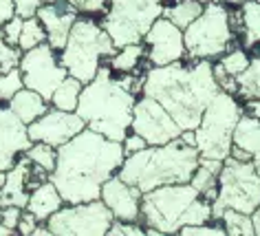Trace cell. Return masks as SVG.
<instances>
[{"label": "cell", "instance_id": "obj_15", "mask_svg": "<svg viewBox=\"0 0 260 236\" xmlns=\"http://www.w3.org/2000/svg\"><path fill=\"white\" fill-rule=\"evenodd\" d=\"M84 128H86V122L82 120L77 110H62L51 106L42 117L29 124L27 133L31 141H44L60 148L75 135H80Z\"/></svg>", "mask_w": 260, "mask_h": 236}, {"label": "cell", "instance_id": "obj_29", "mask_svg": "<svg viewBox=\"0 0 260 236\" xmlns=\"http://www.w3.org/2000/svg\"><path fill=\"white\" fill-rule=\"evenodd\" d=\"M216 221H220V225L230 236H256L251 214L238 212V210H223Z\"/></svg>", "mask_w": 260, "mask_h": 236}, {"label": "cell", "instance_id": "obj_11", "mask_svg": "<svg viewBox=\"0 0 260 236\" xmlns=\"http://www.w3.org/2000/svg\"><path fill=\"white\" fill-rule=\"evenodd\" d=\"M113 212L102 199L86 203H64L49 216L47 225L53 236H106Z\"/></svg>", "mask_w": 260, "mask_h": 236}, {"label": "cell", "instance_id": "obj_34", "mask_svg": "<svg viewBox=\"0 0 260 236\" xmlns=\"http://www.w3.org/2000/svg\"><path fill=\"white\" fill-rule=\"evenodd\" d=\"M24 51L20 47H11V44L5 40V34L0 29V73H7L14 67H20V57Z\"/></svg>", "mask_w": 260, "mask_h": 236}, {"label": "cell", "instance_id": "obj_36", "mask_svg": "<svg viewBox=\"0 0 260 236\" xmlns=\"http://www.w3.org/2000/svg\"><path fill=\"white\" fill-rule=\"evenodd\" d=\"M179 234H183V236H223L227 232L218 221V223H214V225H207V223H201V225H185V227L179 229Z\"/></svg>", "mask_w": 260, "mask_h": 236}, {"label": "cell", "instance_id": "obj_24", "mask_svg": "<svg viewBox=\"0 0 260 236\" xmlns=\"http://www.w3.org/2000/svg\"><path fill=\"white\" fill-rule=\"evenodd\" d=\"M203 9H205V5L199 3V0H174V3L164 7V16L170 18L177 27H181L185 31L201 14H203Z\"/></svg>", "mask_w": 260, "mask_h": 236}, {"label": "cell", "instance_id": "obj_48", "mask_svg": "<svg viewBox=\"0 0 260 236\" xmlns=\"http://www.w3.org/2000/svg\"><path fill=\"white\" fill-rule=\"evenodd\" d=\"M5 181H7V170H0V188L5 186Z\"/></svg>", "mask_w": 260, "mask_h": 236}, {"label": "cell", "instance_id": "obj_26", "mask_svg": "<svg viewBox=\"0 0 260 236\" xmlns=\"http://www.w3.org/2000/svg\"><path fill=\"white\" fill-rule=\"evenodd\" d=\"M238 93L236 97L243 100H260V53L251 55L249 67L236 77Z\"/></svg>", "mask_w": 260, "mask_h": 236}, {"label": "cell", "instance_id": "obj_52", "mask_svg": "<svg viewBox=\"0 0 260 236\" xmlns=\"http://www.w3.org/2000/svg\"><path fill=\"white\" fill-rule=\"evenodd\" d=\"M258 3H260V0H258Z\"/></svg>", "mask_w": 260, "mask_h": 236}, {"label": "cell", "instance_id": "obj_1", "mask_svg": "<svg viewBox=\"0 0 260 236\" xmlns=\"http://www.w3.org/2000/svg\"><path fill=\"white\" fill-rule=\"evenodd\" d=\"M126 159L123 141H115L84 128L57 148V163L49 179L60 190L64 203H86L102 199V186L117 174Z\"/></svg>", "mask_w": 260, "mask_h": 236}, {"label": "cell", "instance_id": "obj_46", "mask_svg": "<svg viewBox=\"0 0 260 236\" xmlns=\"http://www.w3.org/2000/svg\"><path fill=\"white\" fill-rule=\"evenodd\" d=\"M11 234H16V232H14V229H9V227L3 223V219H0V236H11Z\"/></svg>", "mask_w": 260, "mask_h": 236}, {"label": "cell", "instance_id": "obj_37", "mask_svg": "<svg viewBox=\"0 0 260 236\" xmlns=\"http://www.w3.org/2000/svg\"><path fill=\"white\" fill-rule=\"evenodd\" d=\"M22 24H24V18L22 16H11L7 22L3 24V34H5V40H7L11 47H18V42H20V34H22Z\"/></svg>", "mask_w": 260, "mask_h": 236}, {"label": "cell", "instance_id": "obj_45", "mask_svg": "<svg viewBox=\"0 0 260 236\" xmlns=\"http://www.w3.org/2000/svg\"><path fill=\"white\" fill-rule=\"evenodd\" d=\"M251 216H253V227H256V234L260 236V205H258V210Z\"/></svg>", "mask_w": 260, "mask_h": 236}, {"label": "cell", "instance_id": "obj_23", "mask_svg": "<svg viewBox=\"0 0 260 236\" xmlns=\"http://www.w3.org/2000/svg\"><path fill=\"white\" fill-rule=\"evenodd\" d=\"M232 146H238L243 148L245 153H249L251 157L260 153V120L253 117L249 113L240 115V120L234 128V137H232Z\"/></svg>", "mask_w": 260, "mask_h": 236}, {"label": "cell", "instance_id": "obj_42", "mask_svg": "<svg viewBox=\"0 0 260 236\" xmlns=\"http://www.w3.org/2000/svg\"><path fill=\"white\" fill-rule=\"evenodd\" d=\"M108 5L110 0H84L80 5V14H86V16H104L108 11Z\"/></svg>", "mask_w": 260, "mask_h": 236}, {"label": "cell", "instance_id": "obj_25", "mask_svg": "<svg viewBox=\"0 0 260 236\" xmlns=\"http://www.w3.org/2000/svg\"><path fill=\"white\" fill-rule=\"evenodd\" d=\"M82 88H84L82 80H77V77H73V75H67L60 86L55 88L53 97H51V106L62 108V110H77Z\"/></svg>", "mask_w": 260, "mask_h": 236}, {"label": "cell", "instance_id": "obj_44", "mask_svg": "<svg viewBox=\"0 0 260 236\" xmlns=\"http://www.w3.org/2000/svg\"><path fill=\"white\" fill-rule=\"evenodd\" d=\"M11 16H16L14 9V0H0V27L9 20Z\"/></svg>", "mask_w": 260, "mask_h": 236}, {"label": "cell", "instance_id": "obj_17", "mask_svg": "<svg viewBox=\"0 0 260 236\" xmlns=\"http://www.w3.org/2000/svg\"><path fill=\"white\" fill-rule=\"evenodd\" d=\"M31 146L27 124H22L11 113L9 104L0 102V170L14 168L18 157Z\"/></svg>", "mask_w": 260, "mask_h": 236}, {"label": "cell", "instance_id": "obj_20", "mask_svg": "<svg viewBox=\"0 0 260 236\" xmlns=\"http://www.w3.org/2000/svg\"><path fill=\"white\" fill-rule=\"evenodd\" d=\"M64 205V199L60 194V190L55 188V183L47 179L42 181L38 188L31 190L29 194V203L24 210H29V212L36 214V219L40 223H47L51 214H55L57 210H60Z\"/></svg>", "mask_w": 260, "mask_h": 236}, {"label": "cell", "instance_id": "obj_38", "mask_svg": "<svg viewBox=\"0 0 260 236\" xmlns=\"http://www.w3.org/2000/svg\"><path fill=\"white\" fill-rule=\"evenodd\" d=\"M214 77H216L220 91H227V93H234V95L238 93V82H236V77L227 73L220 62H214Z\"/></svg>", "mask_w": 260, "mask_h": 236}, {"label": "cell", "instance_id": "obj_3", "mask_svg": "<svg viewBox=\"0 0 260 236\" xmlns=\"http://www.w3.org/2000/svg\"><path fill=\"white\" fill-rule=\"evenodd\" d=\"M144 77L146 73H117L110 64H102L93 80L84 84L77 104V113L86 122V128L115 141L126 139L133 126L137 93H144Z\"/></svg>", "mask_w": 260, "mask_h": 236}, {"label": "cell", "instance_id": "obj_7", "mask_svg": "<svg viewBox=\"0 0 260 236\" xmlns=\"http://www.w3.org/2000/svg\"><path fill=\"white\" fill-rule=\"evenodd\" d=\"M243 115V104L238 97L227 91L214 97L207 104L203 117H201L199 126L194 128V137H197V148L203 159H220L225 161L232 153V137L234 128Z\"/></svg>", "mask_w": 260, "mask_h": 236}, {"label": "cell", "instance_id": "obj_10", "mask_svg": "<svg viewBox=\"0 0 260 236\" xmlns=\"http://www.w3.org/2000/svg\"><path fill=\"white\" fill-rule=\"evenodd\" d=\"M166 5L161 0H110L108 11L102 16V27L113 38L115 47L144 42V36L164 16Z\"/></svg>", "mask_w": 260, "mask_h": 236}, {"label": "cell", "instance_id": "obj_35", "mask_svg": "<svg viewBox=\"0 0 260 236\" xmlns=\"http://www.w3.org/2000/svg\"><path fill=\"white\" fill-rule=\"evenodd\" d=\"M146 227L139 221H121V219H113L108 227V236H144Z\"/></svg>", "mask_w": 260, "mask_h": 236}, {"label": "cell", "instance_id": "obj_2", "mask_svg": "<svg viewBox=\"0 0 260 236\" xmlns=\"http://www.w3.org/2000/svg\"><path fill=\"white\" fill-rule=\"evenodd\" d=\"M220 93L212 60L185 55L168 67H150L144 77V95L157 100L183 130H194L207 104Z\"/></svg>", "mask_w": 260, "mask_h": 236}, {"label": "cell", "instance_id": "obj_18", "mask_svg": "<svg viewBox=\"0 0 260 236\" xmlns=\"http://www.w3.org/2000/svg\"><path fill=\"white\" fill-rule=\"evenodd\" d=\"M141 196L144 192L133 186V183L123 181L119 174H113L102 186V201L113 212L115 219L121 221H139L141 219Z\"/></svg>", "mask_w": 260, "mask_h": 236}, {"label": "cell", "instance_id": "obj_5", "mask_svg": "<svg viewBox=\"0 0 260 236\" xmlns=\"http://www.w3.org/2000/svg\"><path fill=\"white\" fill-rule=\"evenodd\" d=\"M214 219L212 201L192 183L161 186L141 196V225L152 227L159 234H179L185 225H201Z\"/></svg>", "mask_w": 260, "mask_h": 236}, {"label": "cell", "instance_id": "obj_50", "mask_svg": "<svg viewBox=\"0 0 260 236\" xmlns=\"http://www.w3.org/2000/svg\"><path fill=\"white\" fill-rule=\"evenodd\" d=\"M71 3H73V5H77V7H80V5L84 3V0H71Z\"/></svg>", "mask_w": 260, "mask_h": 236}, {"label": "cell", "instance_id": "obj_43", "mask_svg": "<svg viewBox=\"0 0 260 236\" xmlns=\"http://www.w3.org/2000/svg\"><path fill=\"white\" fill-rule=\"evenodd\" d=\"M40 225V221L36 219L34 212H29V210H22V216H20V223H18V234H34L36 227Z\"/></svg>", "mask_w": 260, "mask_h": 236}, {"label": "cell", "instance_id": "obj_41", "mask_svg": "<svg viewBox=\"0 0 260 236\" xmlns=\"http://www.w3.org/2000/svg\"><path fill=\"white\" fill-rule=\"evenodd\" d=\"M148 146H150V143H148L139 133H135V130H130V133L126 135V139H123V150H126V155L139 153V150H144Z\"/></svg>", "mask_w": 260, "mask_h": 236}, {"label": "cell", "instance_id": "obj_39", "mask_svg": "<svg viewBox=\"0 0 260 236\" xmlns=\"http://www.w3.org/2000/svg\"><path fill=\"white\" fill-rule=\"evenodd\" d=\"M44 3H49V0H14V9L18 16L31 18L38 14V9H40Z\"/></svg>", "mask_w": 260, "mask_h": 236}, {"label": "cell", "instance_id": "obj_22", "mask_svg": "<svg viewBox=\"0 0 260 236\" xmlns=\"http://www.w3.org/2000/svg\"><path fill=\"white\" fill-rule=\"evenodd\" d=\"M220 170H223V161L220 159H203V157H201L199 168L194 170V174L190 179V183L199 190L201 196H205V199L212 201V203H214V199H216V194H218V174H220Z\"/></svg>", "mask_w": 260, "mask_h": 236}, {"label": "cell", "instance_id": "obj_6", "mask_svg": "<svg viewBox=\"0 0 260 236\" xmlns=\"http://www.w3.org/2000/svg\"><path fill=\"white\" fill-rule=\"evenodd\" d=\"M115 53L117 47L102 22L80 14L69 34L67 47L60 51V62L69 71V75L88 84L102 69V64H108Z\"/></svg>", "mask_w": 260, "mask_h": 236}, {"label": "cell", "instance_id": "obj_51", "mask_svg": "<svg viewBox=\"0 0 260 236\" xmlns=\"http://www.w3.org/2000/svg\"><path fill=\"white\" fill-rule=\"evenodd\" d=\"M230 3H243V0H230Z\"/></svg>", "mask_w": 260, "mask_h": 236}, {"label": "cell", "instance_id": "obj_27", "mask_svg": "<svg viewBox=\"0 0 260 236\" xmlns=\"http://www.w3.org/2000/svg\"><path fill=\"white\" fill-rule=\"evenodd\" d=\"M240 16H243V34L247 47L260 44V3L258 0H243L240 3Z\"/></svg>", "mask_w": 260, "mask_h": 236}, {"label": "cell", "instance_id": "obj_8", "mask_svg": "<svg viewBox=\"0 0 260 236\" xmlns=\"http://www.w3.org/2000/svg\"><path fill=\"white\" fill-rule=\"evenodd\" d=\"M260 205V176L253 166V159L240 161L230 155L223 161V170L218 174V194L212 203L214 221L223 210H238L245 214H253Z\"/></svg>", "mask_w": 260, "mask_h": 236}, {"label": "cell", "instance_id": "obj_49", "mask_svg": "<svg viewBox=\"0 0 260 236\" xmlns=\"http://www.w3.org/2000/svg\"><path fill=\"white\" fill-rule=\"evenodd\" d=\"M199 3H203V5H207V3H225V0H199Z\"/></svg>", "mask_w": 260, "mask_h": 236}, {"label": "cell", "instance_id": "obj_33", "mask_svg": "<svg viewBox=\"0 0 260 236\" xmlns=\"http://www.w3.org/2000/svg\"><path fill=\"white\" fill-rule=\"evenodd\" d=\"M249 60H251V57L247 55V51H245L243 47L230 49L227 53H223V55L218 57V62L223 64V69H225L230 75H234V77H238L247 67H249Z\"/></svg>", "mask_w": 260, "mask_h": 236}, {"label": "cell", "instance_id": "obj_16", "mask_svg": "<svg viewBox=\"0 0 260 236\" xmlns=\"http://www.w3.org/2000/svg\"><path fill=\"white\" fill-rule=\"evenodd\" d=\"M36 16L40 18L44 29H47V42L60 53L67 47L69 34L75 20L80 18V7L71 0H49L38 9Z\"/></svg>", "mask_w": 260, "mask_h": 236}, {"label": "cell", "instance_id": "obj_19", "mask_svg": "<svg viewBox=\"0 0 260 236\" xmlns=\"http://www.w3.org/2000/svg\"><path fill=\"white\" fill-rule=\"evenodd\" d=\"M31 159L27 155L20 157L14 168L7 170V181L5 186L0 188V208H7V205H18V208H27L29 203V176H31Z\"/></svg>", "mask_w": 260, "mask_h": 236}, {"label": "cell", "instance_id": "obj_40", "mask_svg": "<svg viewBox=\"0 0 260 236\" xmlns=\"http://www.w3.org/2000/svg\"><path fill=\"white\" fill-rule=\"evenodd\" d=\"M20 216H22V208L18 205H7V208H0V219L7 225L9 229L18 232V223H20Z\"/></svg>", "mask_w": 260, "mask_h": 236}, {"label": "cell", "instance_id": "obj_9", "mask_svg": "<svg viewBox=\"0 0 260 236\" xmlns=\"http://www.w3.org/2000/svg\"><path fill=\"white\" fill-rule=\"evenodd\" d=\"M230 16L225 3H207L203 14L183 31L187 55L197 60H218L227 53L236 36Z\"/></svg>", "mask_w": 260, "mask_h": 236}, {"label": "cell", "instance_id": "obj_31", "mask_svg": "<svg viewBox=\"0 0 260 236\" xmlns=\"http://www.w3.org/2000/svg\"><path fill=\"white\" fill-rule=\"evenodd\" d=\"M42 42H47V29H44L42 20L38 16L24 18L18 47H20L22 51H29V49H34V47H38V44H42Z\"/></svg>", "mask_w": 260, "mask_h": 236}, {"label": "cell", "instance_id": "obj_13", "mask_svg": "<svg viewBox=\"0 0 260 236\" xmlns=\"http://www.w3.org/2000/svg\"><path fill=\"white\" fill-rule=\"evenodd\" d=\"M130 130L139 133L150 146L168 143L181 137V133H183V128L177 124V120L157 100H152L150 95H144V93H141V97H137V104H135Z\"/></svg>", "mask_w": 260, "mask_h": 236}, {"label": "cell", "instance_id": "obj_30", "mask_svg": "<svg viewBox=\"0 0 260 236\" xmlns=\"http://www.w3.org/2000/svg\"><path fill=\"white\" fill-rule=\"evenodd\" d=\"M31 159V163L40 166L42 170H47L51 174L55 170V163H57V148L51 146V143H44V141H31V146L27 148L24 153Z\"/></svg>", "mask_w": 260, "mask_h": 236}, {"label": "cell", "instance_id": "obj_12", "mask_svg": "<svg viewBox=\"0 0 260 236\" xmlns=\"http://www.w3.org/2000/svg\"><path fill=\"white\" fill-rule=\"evenodd\" d=\"M20 71L24 77V86L38 91L49 102L53 97L55 88L69 75V71L60 62V53L49 42H42L34 49L24 51L20 57Z\"/></svg>", "mask_w": 260, "mask_h": 236}, {"label": "cell", "instance_id": "obj_32", "mask_svg": "<svg viewBox=\"0 0 260 236\" xmlns=\"http://www.w3.org/2000/svg\"><path fill=\"white\" fill-rule=\"evenodd\" d=\"M22 88H24V77L20 67H14L7 73H0V102L3 104H9L11 97Z\"/></svg>", "mask_w": 260, "mask_h": 236}, {"label": "cell", "instance_id": "obj_21", "mask_svg": "<svg viewBox=\"0 0 260 236\" xmlns=\"http://www.w3.org/2000/svg\"><path fill=\"white\" fill-rule=\"evenodd\" d=\"M9 108L18 120L29 126L31 122H36L38 117H42L44 113H47V110L51 108V102L44 100L38 91H31V88L24 86L22 91H18V93L11 97Z\"/></svg>", "mask_w": 260, "mask_h": 236}, {"label": "cell", "instance_id": "obj_28", "mask_svg": "<svg viewBox=\"0 0 260 236\" xmlns=\"http://www.w3.org/2000/svg\"><path fill=\"white\" fill-rule=\"evenodd\" d=\"M144 55H146V44L144 42L126 44V47L117 49V53L110 57L108 64H110L113 71H117V73H133V71L139 67V62H141Z\"/></svg>", "mask_w": 260, "mask_h": 236}, {"label": "cell", "instance_id": "obj_47", "mask_svg": "<svg viewBox=\"0 0 260 236\" xmlns=\"http://www.w3.org/2000/svg\"><path fill=\"white\" fill-rule=\"evenodd\" d=\"M253 166H256V172H258V176H260V153L253 155Z\"/></svg>", "mask_w": 260, "mask_h": 236}, {"label": "cell", "instance_id": "obj_4", "mask_svg": "<svg viewBox=\"0 0 260 236\" xmlns=\"http://www.w3.org/2000/svg\"><path fill=\"white\" fill-rule=\"evenodd\" d=\"M199 161L201 153L197 148L194 130H183L181 137L168 143L148 146L139 153L126 155L117 174L123 181L137 186L141 192H150L161 186L190 183Z\"/></svg>", "mask_w": 260, "mask_h": 236}, {"label": "cell", "instance_id": "obj_14", "mask_svg": "<svg viewBox=\"0 0 260 236\" xmlns=\"http://www.w3.org/2000/svg\"><path fill=\"white\" fill-rule=\"evenodd\" d=\"M146 57L152 67H168V64L181 62L187 55L183 29L177 27L170 18L161 16L144 36Z\"/></svg>", "mask_w": 260, "mask_h": 236}]
</instances>
